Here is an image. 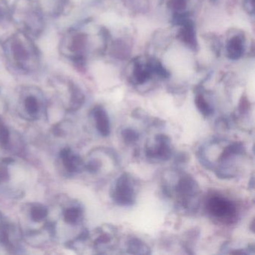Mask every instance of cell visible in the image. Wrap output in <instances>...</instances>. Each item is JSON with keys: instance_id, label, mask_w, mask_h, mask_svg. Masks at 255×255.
<instances>
[{"instance_id": "6da1fadb", "label": "cell", "mask_w": 255, "mask_h": 255, "mask_svg": "<svg viewBox=\"0 0 255 255\" xmlns=\"http://www.w3.org/2000/svg\"><path fill=\"white\" fill-rule=\"evenodd\" d=\"M4 50L11 68L23 74L38 69L39 53L32 40L24 32L14 34L6 40Z\"/></svg>"}, {"instance_id": "7a4b0ae2", "label": "cell", "mask_w": 255, "mask_h": 255, "mask_svg": "<svg viewBox=\"0 0 255 255\" xmlns=\"http://www.w3.org/2000/svg\"><path fill=\"white\" fill-rule=\"evenodd\" d=\"M204 206L207 214L219 223L230 225L237 222L238 209L237 204L219 192H213L207 195Z\"/></svg>"}, {"instance_id": "3957f363", "label": "cell", "mask_w": 255, "mask_h": 255, "mask_svg": "<svg viewBox=\"0 0 255 255\" xmlns=\"http://www.w3.org/2000/svg\"><path fill=\"white\" fill-rule=\"evenodd\" d=\"M177 207L188 213H196L200 204V187L198 182L189 174L180 177L175 187Z\"/></svg>"}, {"instance_id": "277c9868", "label": "cell", "mask_w": 255, "mask_h": 255, "mask_svg": "<svg viewBox=\"0 0 255 255\" xmlns=\"http://www.w3.org/2000/svg\"><path fill=\"white\" fill-rule=\"evenodd\" d=\"M45 107L44 95L37 88H26L19 98V113L29 122L40 119Z\"/></svg>"}, {"instance_id": "5b68a950", "label": "cell", "mask_w": 255, "mask_h": 255, "mask_svg": "<svg viewBox=\"0 0 255 255\" xmlns=\"http://www.w3.org/2000/svg\"><path fill=\"white\" fill-rule=\"evenodd\" d=\"M110 196L117 205L131 207L136 201V187L133 177L128 172L121 174L112 186Z\"/></svg>"}, {"instance_id": "8992f818", "label": "cell", "mask_w": 255, "mask_h": 255, "mask_svg": "<svg viewBox=\"0 0 255 255\" xmlns=\"http://www.w3.org/2000/svg\"><path fill=\"white\" fill-rule=\"evenodd\" d=\"M146 157L153 162H165L171 159L173 149L171 138L165 134H157L154 137L153 145L147 144L145 147Z\"/></svg>"}, {"instance_id": "52a82bcc", "label": "cell", "mask_w": 255, "mask_h": 255, "mask_svg": "<svg viewBox=\"0 0 255 255\" xmlns=\"http://www.w3.org/2000/svg\"><path fill=\"white\" fill-rule=\"evenodd\" d=\"M22 232L5 217L0 221V245L11 253H16L20 248Z\"/></svg>"}, {"instance_id": "ba28073f", "label": "cell", "mask_w": 255, "mask_h": 255, "mask_svg": "<svg viewBox=\"0 0 255 255\" xmlns=\"http://www.w3.org/2000/svg\"><path fill=\"white\" fill-rule=\"evenodd\" d=\"M59 159L67 172L78 174L84 170L85 161L81 156L74 153L71 147H65L59 152Z\"/></svg>"}, {"instance_id": "9c48e42d", "label": "cell", "mask_w": 255, "mask_h": 255, "mask_svg": "<svg viewBox=\"0 0 255 255\" xmlns=\"http://www.w3.org/2000/svg\"><path fill=\"white\" fill-rule=\"evenodd\" d=\"M91 114L98 133L103 137L109 136L111 132V125L107 110L102 106L98 105L92 109Z\"/></svg>"}, {"instance_id": "30bf717a", "label": "cell", "mask_w": 255, "mask_h": 255, "mask_svg": "<svg viewBox=\"0 0 255 255\" xmlns=\"http://www.w3.org/2000/svg\"><path fill=\"white\" fill-rule=\"evenodd\" d=\"M36 6H33L31 4V6L28 8H25V11H22L23 14V23L24 26H26V29L29 32H38L40 29L39 26H42V17H41V13Z\"/></svg>"}, {"instance_id": "8fae6325", "label": "cell", "mask_w": 255, "mask_h": 255, "mask_svg": "<svg viewBox=\"0 0 255 255\" xmlns=\"http://www.w3.org/2000/svg\"><path fill=\"white\" fill-rule=\"evenodd\" d=\"M84 209L77 202L71 203L65 207L62 211L64 222L68 225L76 226L83 222Z\"/></svg>"}, {"instance_id": "7c38bea8", "label": "cell", "mask_w": 255, "mask_h": 255, "mask_svg": "<svg viewBox=\"0 0 255 255\" xmlns=\"http://www.w3.org/2000/svg\"><path fill=\"white\" fill-rule=\"evenodd\" d=\"M152 72L150 63L141 62V60H136L134 62L133 69H132V80L137 85H143L150 80Z\"/></svg>"}, {"instance_id": "4fadbf2b", "label": "cell", "mask_w": 255, "mask_h": 255, "mask_svg": "<svg viewBox=\"0 0 255 255\" xmlns=\"http://www.w3.org/2000/svg\"><path fill=\"white\" fill-rule=\"evenodd\" d=\"M244 38L243 35H234L228 40L226 45L227 56L231 60H237L244 52Z\"/></svg>"}, {"instance_id": "5bb4252c", "label": "cell", "mask_w": 255, "mask_h": 255, "mask_svg": "<svg viewBox=\"0 0 255 255\" xmlns=\"http://www.w3.org/2000/svg\"><path fill=\"white\" fill-rule=\"evenodd\" d=\"M28 213H29V219L32 222L42 223L48 218L49 209L41 203H32L29 204Z\"/></svg>"}, {"instance_id": "9a60e30c", "label": "cell", "mask_w": 255, "mask_h": 255, "mask_svg": "<svg viewBox=\"0 0 255 255\" xmlns=\"http://www.w3.org/2000/svg\"><path fill=\"white\" fill-rule=\"evenodd\" d=\"M113 233L108 232L104 228H99L95 232L96 238L94 240L93 246L95 250L101 253V251L108 249L110 246V243L113 239Z\"/></svg>"}, {"instance_id": "2e32d148", "label": "cell", "mask_w": 255, "mask_h": 255, "mask_svg": "<svg viewBox=\"0 0 255 255\" xmlns=\"http://www.w3.org/2000/svg\"><path fill=\"white\" fill-rule=\"evenodd\" d=\"M127 252L131 255H149L150 247L137 237H130L127 242Z\"/></svg>"}, {"instance_id": "e0dca14e", "label": "cell", "mask_w": 255, "mask_h": 255, "mask_svg": "<svg viewBox=\"0 0 255 255\" xmlns=\"http://www.w3.org/2000/svg\"><path fill=\"white\" fill-rule=\"evenodd\" d=\"M195 104L198 111L204 117H210L214 113L213 106L207 101L202 92H198L195 95Z\"/></svg>"}, {"instance_id": "ac0fdd59", "label": "cell", "mask_w": 255, "mask_h": 255, "mask_svg": "<svg viewBox=\"0 0 255 255\" xmlns=\"http://www.w3.org/2000/svg\"><path fill=\"white\" fill-rule=\"evenodd\" d=\"M14 162L11 157H0V185L7 183L11 179L10 166Z\"/></svg>"}, {"instance_id": "d6986e66", "label": "cell", "mask_w": 255, "mask_h": 255, "mask_svg": "<svg viewBox=\"0 0 255 255\" xmlns=\"http://www.w3.org/2000/svg\"><path fill=\"white\" fill-rule=\"evenodd\" d=\"M121 135L124 142L129 145L135 144L140 138L139 132L131 128H124L121 132Z\"/></svg>"}, {"instance_id": "ffe728a7", "label": "cell", "mask_w": 255, "mask_h": 255, "mask_svg": "<svg viewBox=\"0 0 255 255\" xmlns=\"http://www.w3.org/2000/svg\"><path fill=\"white\" fill-rule=\"evenodd\" d=\"M11 132L3 124L0 122V147L7 149L11 143Z\"/></svg>"}, {"instance_id": "44dd1931", "label": "cell", "mask_w": 255, "mask_h": 255, "mask_svg": "<svg viewBox=\"0 0 255 255\" xmlns=\"http://www.w3.org/2000/svg\"><path fill=\"white\" fill-rule=\"evenodd\" d=\"M149 63H150V68H151L153 74H156L162 79H167L169 77L168 71L159 61L152 59L149 62Z\"/></svg>"}, {"instance_id": "7402d4cb", "label": "cell", "mask_w": 255, "mask_h": 255, "mask_svg": "<svg viewBox=\"0 0 255 255\" xmlns=\"http://www.w3.org/2000/svg\"><path fill=\"white\" fill-rule=\"evenodd\" d=\"M102 166V162L100 159L93 158L89 159L88 162H85L84 170L90 174H96L101 171Z\"/></svg>"}, {"instance_id": "603a6c76", "label": "cell", "mask_w": 255, "mask_h": 255, "mask_svg": "<svg viewBox=\"0 0 255 255\" xmlns=\"http://www.w3.org/2000/svg\"><path fill=\"white\" fill-rule=\"evenodd\" d=\"M168 8L177 14L183 13L187 6V0H168Z\"/></svg>"}, {"instance_id": "cb8c5ba5", "label": "cell", "mask_w": 255, "mask_h": 255, "mask_svg": "<svg viewBox=\"0 0 255 255\" xmlns=\"http://www.w3.org/2000/svg\"><path fill=\"white\" fill-rule=\"evenodd\" d=\"M243 6L248 13L255 12V1L254 0H243Z\"/></svg>"}, {"instance_id": "d4e9b609", "label": "cell", "mask_w": 255, "mask_h": 255, "mask_svg": "<svg viewBox=\"0 0 255 255\" xmlns=\"http://www.w3.org/2000/svg\"><path fill=\"white\" fill-rule=\"evenodd\" d=\"M248 106H249V104H248L247 100L245 99L244 98H242L240 104V113H246V111L248 110Z\"/></svg>"}]
</instances>
